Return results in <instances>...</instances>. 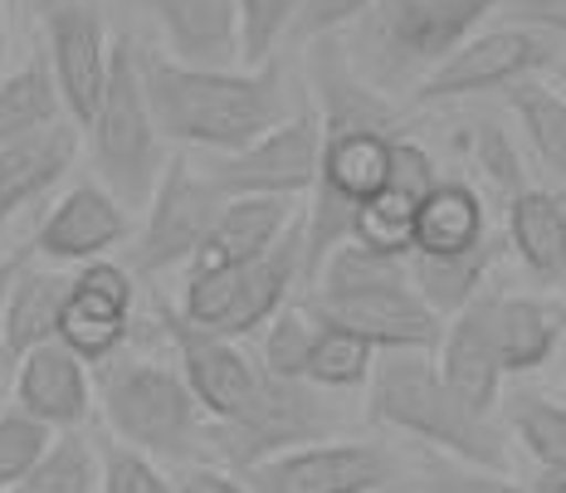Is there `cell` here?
Instances as JSON below:
<instances>
[{"instance_id":"6da1fadb","label":"cell","mask_w":566,"mask_h":493,"mask_svg":"<svg viewBox=\"0 0 566 493\" xmlns=\"http://www.w3.org/2000/svg\"><path fill=\"white\" fill-rule=\"evenodd\" d=\"M313 108L323 123V161H317L313 210H308V254H303V284L342 240H352L361 206L386 186V157L391 143L406 137V113L391 93L371 88L352 69L342 34L308 44Z\"/></svg>"},{"instance_id":"7a4b0ae2","label":"cell","mask_w":566,"mask_h":493,"mask_svg":"<svg viewBox=\"0 0 566 493\" xmlns=\"http://www.w3.org/2000/svg\"><path fill=\"white\" fill-rule=\"evenodd\" d=\"M137 74L161 137L176 147H200L210 157L244 151L293 117L279 54L254 69H196L137 40Z\"/></svg>"},{"instance_id":"3957f363","label":"cell","mask_w":566,"mask_h":493,"mask_svg":"<svg viewBox=\"0 0 566 493\" xmlns=\"http://www.w3.org/2000/svg\"><path fill=\"white\" fill-rule=\"evenodd\" d=\"M308 289L317 318L367 337L376 352H434L444 343V318L410 284V264L400 254H376L357 240H342Z\"/></svg>"},{"instance_id":"277c9868","label":"cell","mask_w":566,"mask_h":493,"mask_svg":"<svg viewBox=\"0 0 566 493\" xmlns=\"http://www.w3.org/2000/svg\"><path fill=\"white\" fill-rule=\"evenodd\" d=\"M93 410L103 416L98 426L113 440L151 454L167 469L206 460L210 416L200 410L186 377L167 361L127 357V352L98 361L93 367Z\"/></svg>"},{"instance_id":"5b68a950","label":"cell","mask_w":566,"mask_h":493,"mask_svg":"<svg viewBox=\"0 0 566 493\" xmlns=\"http://www.w3.org/2000/svg\"><path fill=\"white\" fill-rule=\"evenodd\" d=\"M503 0H371V10L342 34L347 59L371 88L416 93L479 20L499 15Z\"/></svg>"},{"instance_id":"8992f818","label":"cell","mask_w":566,"mask_h":493,"mask_svg":"<svg viewBox=\"0 0 566 493\" xmlns=\"http://www.w3.org/2000/svg\"><path fill=\"white\" fill-rule=\"evenodd\" d=\"M371 420L396 426L434 450H450L454 460L503 474L509 469V440L489 416L469 410L440 377V361L430 352H381L371 367Z\"/></svg>"},{"instance_id":"52a82bcc","label":"cell","mask_w":566,"mask_h":493,"mask_svg":"<svg viewBox=\"0 0 566 493\" xmlns=\"http://www.w3.org/2000/svg\"><path fill=\"white\" fill-rule=\"evenodd\" d=\"M88 147L98 181L127 206V216L147 210L161 171H167V137H161L157 117H151L147 88H142L137 74V34H117L113 40L108 84H103L98 113L88 123Z\"/></svg>"},{"instance_id":"ba28073f","label":"cell","mask_w":566,"mask_h":493,"mask_svg":"<svg viewBox=\"0 0 566 493\" xmlns=\"http://www.w3.org/2000/svg\"><path fill=\"white\" fill-rule=\"evenodd\" d=\"M333 410L323 401V386L303 381V377H259L254 406L240 420L206 426V460L230 474H244L259 460H274L283 450H303V444H323L333 436Z\"/></svg>"},{"instance_id":"9c48e42d","label":"cell","mask_w":566,"mask_h":493,"mask_svg":"<svg viewBox=\"0 0 566 493\" xmlns=\"http://www.w3.org/2000/svg\"><path fill=\"white\" fill-rule=\"evenodd\" d=\"M220 206H226V196L216 191L206 171H196L186 157H167V171H161L147 216H142V230L127 250L133 279H157L167 269L191 264L210 225L220 220Z\"/></svg>"},{"instance_id":"30bf717a","label":"cell","mask_w":566,"mask_h":493,"mask_svg":"<svg viewBox=\"0 0 566 493\" xmlns=\"http://www.w3.org/2000/svg\"><path fill=\"white\" fill-rule=\"evenodd\" d=\"M317 161H323V123H317V108H298L289 123H279L274 133H264L244 151L210 157L206 176L226 201H240V196L293 201L317 186Z\"/></svg>"},{"instance_id":"8fae6325","label":"cell","mask_w":566,"mask_h":493,"mask_svg":"<svg viewBox=\"0 0 566 493\" xmlns=\"http://www.w3.org/2000/svg\"><path fill=\"white\" fill-rule=\"evenodd\" d=\"M240 484L244 493H381L400 484V460L381 444L323 440L259 460Z\"/></svg>"},{"instance_id":"7c38bea8","label":"cell","mask_w":566,"mask_h":493,"mask_svg":"<svg viewBox=\"0 0 566 493\" xmlns=\"http://www.w3.org/2000/svg\"><path fill=\"white\" fill-rule=\"evenodd\" d=\"M40 6V25H44V59H50V74L64 103V117L78 127L93 123L108 84V59L113 40L103 30V10L98 0H34Z\"/></svg>"},{"instance_id":"4fadbf2b","label":"cell","mask_w":566,"mask_h":493,"mask_svg":"<svg viewBox=\"0 0 566 493\" xmlns=\"http://www.w3.org/2000/svg\"><path fill=\"white\" fill-rule=\"evenodd\" d=\"M151 313H157L167 343L176 347V371L186 377V386H191V396L200 401V410H206L210 420H220V426L240 420L244 410L254 406V391H259L264 367H259V361L240 343L210 333V327L186 323L171 303L157 298V303H151Z\"/></svg>"},{"instance_id":"5bb4252c","label":"cell","mask_w":566,"mask_h":493,"mask_svg":"<svg viewBox=\"0 0 566 493\" xmlns=\"http://www.w3.org/2000/svg\"><path fill=\"white\" fill-rule=\"evenodd\" d=\"M547 64H562L557 44H552L547 34L523 30V25L483 30V34H469V40L424 78L416 88V103H450V98H474V93H493V88H513Z\"/></svg>"},{"instance_id":"9a60e30c","label":"cell","mask_w":566,"mask_h":493,"mask_svg":"<svg viewBox=\"0 0 566 493\" xmlns=\"http://www.w3.org/2000/svg\"><path fill=\"white\" fill-rule=\"evenodd\" d=\"M133 303H137V279L127 264H117V260L78 264L74 293H69L64 318H59V343L74 352V357H84L88 367L117 357L127 343Z\"/></svg>"},{"instance_id":"2e32d148","label":"cell","mask_w":566,"mask_h":493,"mask_svg":"<svg viewBox=\"0 0 566 493\" xmlns=\"http://www.w3.org/2000/svg\"><path fill=\"white\" fill-rule=\"evenodd\" d=\"M127 206L117 201L103 181H78L69 186L64 196L50 206V216L40 220L34 240L25 244L30 260H44V264H93L103 254H113L117 244H127Z\"/></svg>"},{"instance_id":"e0dca14e","label":"cell","mask_w":566,"mask_h":493,"mask_svg":"<svg viewBox=\"0 0 566 493\" xmlns=\"http://www.w3.org/2000/svg\"><path fill=\"white\" fill-rule=\"evenodd\" d=\"M147 10L176 64L234 69L244 59L240 0H133Z\"/></svg>"},{"instance_id":"ac0fdd59","label":"cell","mask_w":566,"mask_h":493,"mask_svg":"<svg viewBox=\"0 0 566 493\" xmlns=\"http://www.w3.org/2000/svg\"><path fill=\"white\" fill-rule=\"evenodd\" d=\"M15 406L54 430H84L93 416V367L64 343L34 347L15 367Z\"/></svg>"},{"instance_id":"d6986e66","label":"cell","mask_w":566,"mask_h":493,"mask_svg":"<svg viewBox=\"0 0 566 493\" xmlns=\"http://www.w3.org/2000/svg\"><path fill=\"white\" fill-rule=\"evenodd\" d=\"M293 201L283 196H240V201L220 206V220L210 225L206 244L196 250V260L186 264V279L196 274H230L254 260H264L269 250L283 240V230L293 225Z\"/></svg>"},{"instance_id":"ffe728a7","label":"cell","mask_w":566,"mask_h":493,"mask_svg":"<svg viewBox=\"0 0 566 493\" xmlns=\"http://www.w3.org/2000/svg\"><path fill=\"white\" fill-rule=\"evenodd\" d=\"M74 293V274L59 264H25L15 269V284L6 293V318H0V367H20L34 347L59 343V318Z\"/></svg>"},{"instance_id":"44dd1931","label":"cell","mask_w":566,"mask_h":493,"mask_svg":"<svg viewBox=\"0 0 566 493\" xmlns=\"http://www.w3.org/2000/svg\"><path fill=\"white\" fill-rule=\"evenodd\" d=\"M74 157H78V123H69V117H59V123L40 127V133L20 137V143L0 151V234L15 225L20 210L44 201L64 181Z\"/></svg>"},{"instance_id":"7402d4cb","label":"cell","mask_w":566,"mask_h":493,"mask_svg":"<svg viewBox=\"0 0 566 493\" xmlns=\"http://www.w3.org/2000/svg\"><path fill=\"white\" fill-rule=\"evenodd\" d=\"M444 357H440V377L450 381V391L479 416H493L499 406V386H503V361L499 347L489 337V318H483V298H474L464 313H454V323L444 327Z\"/></svg>"},{"instance_id":"603a6c76","label":"cell","mask_w":566,"mask_h":493,"mask_svg":"<svg viewBox=\"0 0 566 493\" xmlns=\"http://www.w3.org/2000/svg\"><path fill=\"white\" fill-rule=\"evenodd\" d=\"M483 318H489V337L499 347L503 371L542 367L566 333V308L542 298H483Z\"/></svg>"},{"instance_id":"cb8c5ba5","label":"cell","mask_w":566,"mask_h":493,"mask_svg":"<svg viewBox=\"0 0 566 493\" xmlns=\"http://www.w3.org/2000/svg\"><path fill=\"white\" fill-rule=\"evenodd\" d=\"M509 240L542 284H562L566 279V201L552 191L527 186L523 196L509 201Z\"/></svg>"},{"instance_id":"d4e9b609","label":"cell","mask_w":566,"mask_h":493,"mask_svg":"<svg viewBox=\"0 0 566 493\" xmlns=\"http://www.w3.org/2000/svg\"><path fill=\"white\" fill-rule=\"evenodd\" d=\"M489 240L483 201L464 181H440L416 210V240L410 254H464Z\"/></svg>"},{"instance_id":"484cf974","label":"cell","mask_w":566,"mask_h":493,"mask_svg":"<svg viewBox=\"0 0 566 493\" xmlns=\"http://www.w3.org/2000/svg\"><path fill=\"white\" fill-rule=\"evenodd\" d=\"M493 254H499L493 240H483L464 254H406L410 284L420 289V298L430 303L440 318H454V313H464L469 303L479 298V284H483V274H489Z\"/></svg>"},{"instance_id":"4316f807","label":"cell","mask_w":566,"mask_h":493,"mask_svg":"<svg viewBox=\"0 0 566 493\" xmlns=\"http://www.w3.org/2000/svg\"><path fill=\"white\" fill-rule=\"evenodd\" d=\"M64 117V103H59L54 74H50V59H30L25 69L0 78V151L20 137L40 133Z\"/></svg>"},{"instance_id":"83f0119b","label":"cell","mask_w":566,"mask_h":493,"mask_svg":"<svg viewBox=\"0 0 566 493\" xmlns=\"http://www.w3.org/2000/svg\"><path fill=\"white\" fill-rule=\"evenodd\" d=\"M10 493H98V440L93 430H59L54 444L40 454Z\"/></svg>"},{"instance_id":"f1b7e54d","label":"cell","mask_w":566,"mask_h":493,"mask_svg":"<svg viewBox=\"0 0 566 493\" xmlns=\"http://www.w3.org/2000/svg\"><path fill=\"white\" fill-rule=\"evenodd\" d=\"M509 103L523 117V133L542 157V167L566 181V98L547 84H537V78H523V84L509 88Z\"/></svg>"},{"instance_id":"f546056e","label":"cell","mask_w":566,"mask_h":493,"mask_svg":"<svg viewBox=\"0 0 566 493\" xmlns=\"http://www.w3.org/2000/svg\"><path fill=\"white\" fill-rule=\"evenodd\" d=\"M371 367H376V347L367 337L317 318V343H313V361H308L313 386H323V391H347V386L371 381Z\"/></svg>"},{"instance_id":"4dcf8cb0","label":"cell","mask_w":566,"mask_h":493,"mask_svg":"<svg viewBox=\"0 0 566 493\" xmlns=\"http://www.w3.org/2000/svg\"><path fill=\"white\" fill-rule=\"evenodd\" d=\"M509 426L517 430L523 450L533 454L547 474H566V406L547 401V396H537V391H513Z\"/></svg>"},{"instance_id":"1f68e13d","label":"cell","mask_w":566,"mask_h":493,"mask_svg":"<svg viewBox=\"0 0 566 493\" xmlns=\"http://www.w3.org/2000/svg\"><path fill=\"white\" fill-rule=\"evenodd\" d=\"M313 343H317V313L308 303H283L264 327V371L269 377H303L308 381Z\"/></svg>"},{"instance_id":"d6a6232c","label":"cell","mask_w":566,"mask_h":493,"mask_svg":"<svg viewBox=\"0 0 566 493\" xmlns=\"http://www.w3.org/2000/svg\"><path fill=\"white\" fill-rule=\"evenodd\" d=\"M93 440H98V493H176L171 469H161L151 454L113 440L103 426L93 430Z\"/></svg>"},{"instance_id":"836d02e7","label":"cell","mask_w":566,"mask_h":493,"mask_svg":"<svg viewBox=\"0 0 566 493\" xmlns=\"http://www.w3.org/2000/svg\"><path fill=\"white\" fill-rule=\"evenodd\" d=\"M416 210L420 206H410L406 196H396V191L381 186V191L361 206L357 225H352V240L367 244V250H376V254H400V260H406L410 240H416Z\"/></svg>"},{"instance_id":"e575fe53","label":"cell","mask_w":566,"mask_h":493,"mask_svg":"<svg viewBox=\"0 0 566 493\" xmlns=\"http://www.w3.org/2000/svg\"><path fill=\"white\" fill-rule=\"evenodd\" d=\"M54 444V430L44 420L25 416V410H6L0 416V493H10L20 479L40 464V454Z\"/></svg>"},{"instance_id":"d590c367","label":"cell","mask_w":566,"mask_h":493,"mask_svg":"<svg viewBox=\"0 0 566 493\" xmlns=\"http://www.w3.org/2000/svg\"><path fill=\"white\" fill-rule=\"evenodd\" d=\"M303 0H240V30H244V64H264L269 54L289 40V25Z\"/></svg>"},{"instance_id":"8d00e7d4","label":"cell","mask_w":566,"mask_h":493,"mask_svg":"<svg viewBox=\"0 0 566 493\" xmlns=\"http://www.w3.org/2000/svg\"><path fill=\"white\" fill-rule=\"evenodd\" d=\"M469 151H474V161H479V176L503 196V201H513V196L527 191L523 161H517V147L509 143V133H499L493 123H479L474 133H469Z\"/></svg>"},{"instance_id":"74e56055","label":"cell","mask_w":566,"mask_h":493,"mask_svg":"<svg viewBox=\"0 0 566 493\" xmlns=\"http://www.w3.org/2000/svg\"><path fill=\"white\" fill-rule=\"evenodd\" d=\"M434 186H440L434 157L420 143H410V137H396L391 157H386V191H396V196H406L410 206H420Z\"/></svg>"},{"instance_id":"f35d334b","label":"cell","mask_w":566,"mask_h":493,"mask_svg":"<svg viewBox=\"0 0 566 493\" xmlns=\"http://www.w3.org/2000/svg\"><path fill=\"white\" fill-rule=\"evenodd\" d=\"M367 10L371 0H303L289 25V40L313 44V40H327V34H347Z\"/></svg>"},{"instance_id":"ab89813d","label":"cell","mask_w":566,"mask_h":493,"mask_svg":"<svg viewBox=\"0 0 566 493\" xmlns=\"http://www.w3.org/2000/svg\"><path fill=\"white\" fill-rule=\"evenodd\" d=\"M420 479L430 493H517L499 474H489V469H474L464 460H434V454H424Z\"/></svg>"},{"instance_id":"60d3db41","label":"cell","mask_w":566,"mask_h":493,"mask_svg":"<svg viewBox=\"0 0 566 493\" xmlns=\"http://www.w3.org/2000/svg\"><path fill=\"white\" fill-rule=\"evenodd\" d=\"M503 25H523L537 34H566V0H503Z\"/></svg>"},{"instance_id":"b9f144b4","label":"cell","mask_w":566,"mask_h":493,"mask_svg":"<svg viewBox=\"0 0 566 493\" xmlns=\"http://www.w3.org/2000/svg\"><path fill=\"white\" fill-rule=\"evenodd\" d=\"M171 489L176 493H244V484L230 474V469L210 464V460H191L171 469Z\"/></svg>"},{"instance_id":"7bdbcfd3","label":"cell","mask_w":566,"mask_h":493,"mask_svg":"<svg viewBox=\"0 0 566 493\" xmlns=\"http://www.w3.org/2000/svg\"><path fill=\"white\" fill-rule=\"evenodd\" d=\"M25 264V250L15 254V260H0V318H6V293H10V284H15V269Z\"/></svg>"},{"instance_id":"ee69618b","label":"cell","mask_w":566,"mask_h":493,"mask_svg":"<svg viewBox=\"0 0 566 493\" xmlns=\"http://www.w3.org/2000/svg\"><path fill=\"white\" fill-rule=\"evenodd\" d=\"M6 44H10V30H6V0H0V64H6Z\"/></svg>"},{"instance_id":"f6af8a7d","label":"cell","mask_w":566,"mask_h":493,"mask_svg":"<svg viewBox=\"0 0 566 493\" xmlns=\"http://www.w3.org/2000/svg\"><path fill=\"white\" fill-rule=\"evenodd\" d=\"M542 493H566V474H547V484H542Z\"/></svg>"},{"instance_id":"bcb514c9","label":"cell","mask_w":566,"mask_h":493,"mask_svg":"<svg viewBox=\"0 0 566 493\" xmlns=\"http://www.w3.org/2000/svg\"><path fill=\"white\" fill-rule=\"evenodd\" d=\"M557 74H562V78H566V54H562V64H557Z\"/></svg>"}]
</instances>
